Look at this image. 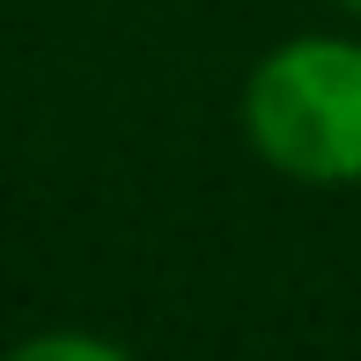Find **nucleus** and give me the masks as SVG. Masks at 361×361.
Here are the masks:
<instances>
[{"mask_svg": "<svg viewBox=\"0 0 361 361\" xmlns=\"http://www.w3.org/2000/svg\"><path fill=\"white\" fill-rule=\"evenodd\" d=\"M236 133L273 177L310 192L361 185V37L295 30L243 74Z\"/></svg>", "mask_w": 361, "mask_h": 361, "instance_id": "obj_1", "label": "nucleus"}, {"mask_svg": "<svg viewBox=\"0 0 361 361\" xmlns=\"http://www.w3.org/2000/svg\"><path fill=\"white\" fill-rule=\"evenodd\" d=\"M0 361H140V354L118 347V339H104V332H30Z\"/></svg>", "mask_w": 361, "mask_h": 361, "instance_id": "obj_2", "label": "nucleus"}, {"mask_svg": "<svg viewBox=\"0 0 361 361\" xmlns=\"http://www.w3.org/2000/svg\"><path fill=\"white\" fill-rule=\"evenodd\" d=\"M332 8H347V15H354V23H361V0H332Z\"/></svg>", "mask_w": 361, "mask_h": 361, "instance_id": "obj_3", "label": "nucleus"}]
</instances>
